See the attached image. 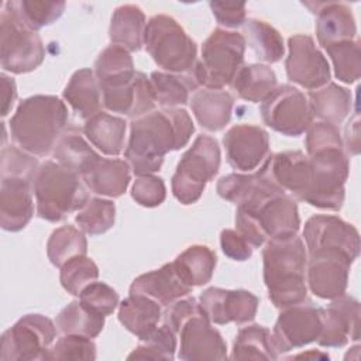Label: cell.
I'll return each mask as SVG.
<instances>
[{
  "label": "cell",
  "instance_id": "obj_8",
  "mask_svg": "<svg viewBox=\"0 0 361 361\" xmlns=\"http://www.w3.org/2000/svg\"><path fill=\"white\" fill-rule=\"evenodd\" d=\"M309 157L307 183L299 200L327 210H340L344 203V183L350 161L344 148H329Z\"/></svg>",
  "mask_w": 361,
  "mask_h": 361
},
{
  "label": "cell",
  "instance_id": "obj_18",
  "mask_svg": "<svg viewBox=\"0 0 361 361\" xmlns=\"http://www.w3.org/2000/svg\"><path fill=\"white\" fill-rule=\"evenodd\" d=\"M307 254L322 250H337L354 261L360 254L358 230L337 216L314 214L303 228Z\"/></svg>",
  "mask_w": 361,
  "mask_h": 361
},
{
  "label": "cell",
  "instance_id": "obj_47",
  "mask_svg": "<svg viewBox=\"0 0 361 361\" xmlns=\"http://www.w3.org/2000/svg\"><path fill=\"white\" fill-rule=\"evenodd\" d=\"M96 358V344L89 337L78 334H63L49 348L45 361H66L83 360L92 361Z\"/></svg>",
  "mask_w": 361,
  "mask_h": 361
},
{
  "label": "cell",
  "instance_id": "obj_43",
  "mask_svg": "<svg viewBox=\"0 0 361 361\" xmlns=\"http://www.w3.org/2000/svg\"><path fill=\"white\" fill-rule=\"evenodd\" d=\"M116 219V206L111 200L102 197H92L86 204L78 210L75 221L79 228L90 235L103 234L110 230Z\"/></svg>",
  "mask_w": 361,
  "mask_h": 361
},
{
  "label": "cell",
  "instance_id": "obj_29",
  "mask_svg": "<svg viewBox=\"0 0 361 361\" xmlns=\"http://www.w3.org/2000/svg\"><path fill=\"white\" fill-rule=\"evenodd\" d=\"M62 96L80 118L89 120L102 111L100 107L103 103L100 86L94 71L89 68H82L71 76Z\"/></svg>",
  "mask_w": 361,
  "mask_h": 361
},
{
  "label": "cell",
  "instance_id": "obj_12",
  "mask_svg": "<svg viewBox=\"0 0 361 361\" xmlns=\"http://www.w3.org/2000/svg\"><path fill=\"white\" fill-rule=\"evenodd\" d=\"M261 116L268 127L288 137L302 135L314 117L309 99L290 85L272 90L261 103Z\"/></svg>",
  "mask_w": 361,
  "mask_h": 361
},
{
  "label": "cell",
  "instance_id": "obj_26",
  "mask_svg": "<svg viewBox=\"0 0 361 361\" xmlns=\"http://www.w3.org/2000/svg\"><path fill=\"white\" fill-rule=\"evenodd\" d=\"M190 292L192 286L182 281L173 267V262L165 264L159 269L137 276L130 286V295H142L151 298L162 307L172 305Z\"/></svg>",
  "mask_w": 361,
  "mask_h": 361
},
{
  "label": "cell",
  "instance_id": "obj_22",
  "mask_svg": "<svg viewBox=\"0 0 361 361\" xmlns=\"http://www.w3.org/2000/svg\"><path fill=\"white\" fill-rule=\"evenodd\" d=\"M360 338V302L341 295L322 307V331L316 340L322 347H343L348 340Z\"/></svg>",
  "mask_w": 361,
  "mask_h": 361
},
{
  "label": "cell",
  "instance_id": "obj_41",
  "mask_svg": "<svg viewBox=\"0 0 361 361\" xmlns=\"http://www.w3.org/2000/svg\"><path fill=\"white\" fill-rule=\"evenodd\" d=\"M94 154L93 148L82 137L80 130L73 127L63 131L54 148L56 162L78 175H80L83 166Z\"/></svg>",
  "mask_w": 361,
  "mask_h": 361
},
{
  "label": "cell",
  "instance_id": "obj_30",
  "mask_svg": "<svg viewBox=\"0 0 361 361\" xmlns=\"http://www.w3.org/2000/svg\"><path fill=\"white\" fill-rule=\"evenodd\" d=\"M145 27V16L138 6H118L113 11L109 28L111 45L121 47L128 52L140 51L144 45Z\"/></svg>",
  "mask_w": 361,
  "mask_h": 361
},
{
  "label": "cell",
  "instance_id": "obj_52",
  "mask_svg": "<svg viewBox=\"0 0 361 361\" xmlns=\"http://www.w3.org/2000/svg\"><path fill=\"white\" fill-rule=\"evenodd\" d=\"M213 16L219 25L226 28H237L245 23V3H224L210 1L209 3Z\"/></svg>",
  "mask_w": 361,
  "mask_h": 361
},
{
  "label": "cell",
  "instance_id": "obj_25",
  "mask_svg": "<svg viewBox=\"0 0 361 361\" xmlns=\"http://www.w3.org/2000/svg\"><path fill=\"white\" fill-rule=\"evenodd\" d=\"M303 4L317 16L316 35L323 48L341 41L355 39L357 25L353 11L347 4L337 1H305Z\"/></svg>",
  "mask_w": 361,
  "mask_h": 361
},
{
  "label": "cell",
  "instance_id": "obj_7",
  "mask_svg": "<svg viewBox=\"0 0 361 361\" xmlns=\"http://www.w3.org/2000/svg\"><path fill=\"white\" fill-rule=\"evenodd\" d=\"M245 38L237 31L216 28L202 45V58L193 69L199 86L223 89L231 85L243 66Z\"/></svg>",
  "mask_w": 361,
  "mask_h": 361
},
{
  "label": "cell",
  "instance_id": "obj_40",
  "mask_svg": "<svg viewBox=\"0 0 361 361\" xmlns=\"http://www.w3.org/2000/svg\"><path fill=\"white\" fill-rule=\"evenodd\" d=\"M87 241L80 228L65 224L52 231L47 243V254L52 265L61 268L69 259L86 255Z\"/></svg>",
  "mask_w": 361,
  "mask_h": 361
},
{
  "label": "cell",
  "instance_id": "obj_48",
  "mask_svg": "<svg viewBox=\"0 0 361 361\" xmlns=\"http://www.w3.org/2000/svg\"><path fill=\"white\" fill-rule=\"evenodd\" d=\"M39 165L38 161L20 147L8 145L1 148L0 155V173L1 178H24L28 180L35 179Z\"/></svg>",
  "mask_w": 361,
  "mask_h": 361
},
{
  "label": "cell",
  "instance_id": "obj_53",
  "mask_svg": "<svg viewBox=\"0 0 361 361\" xmlns=\"http://www.w3.org/2000/svg\"><path fill=\"white\" fill-rule=\"evenodd\" d=\"M220 245L223 252L234 261H245L252 255L251 244L237 231L224 228L220 233Z\"/></svg>",
  "mask_w": 361,
  "mask_h": 361
},
{
  "label": "cell",
  "instance_id": "obj_24",
  "mask_svg": "<svg viewBox=\"0 0 361 361\" xmlns=\"http://www.w3.org/2000/svg\"><path fill=\"white\" fill-rule=\"evenodd\" d=\"M130 165L124 159H109L94 154L83 166L80 178L93 193L120 197L130 183Z\"/></svg>",
  "mask_w": 361,
  "mask_h": 361
},
{
  "label": "cell",
  "instance_id": "obj_36",
  "mask_svg": "<svg viewBox=\"0 0 361 361\" xmlns=\"http://www.w3.org/2000/svg\"><path fill=\"white\" fill-rule=\"evenodd\" d=\"M231 360H276L279 354L275 348L269 329L251 324L243 327L234 340Z\"/></svg>",
  "mask_w": 361,
  "mask_h": 361
},
{
  "label": "cell",
  "instance_id": "obj_6",
  "mask_svg": "<svg viewBox=\"0 0 361 361\" xmlns=\"http://www.w3.org/2000/svg\"><path fill=\"white\" fill-rule=\"evenodd\" d=\"M144 45L154 62L169 73H192L197 45L171 16L157 14L147 23Z\"/></svg>",
  "mask_w": 361,
  "mask_h": 361
},
{
  "label": "cell",
  "instance_id": "obj_5",
  "mask_svg": "<svg viewBox=\"0 0 361 361\" xmlns=\"http://www.w3.org/2000/svg\"><path fill=\"white\" fill-rule=\"evenodd\" d=\"M299 227L298 204L286 193L274 196L255 207L237 206L235 210V230L252 248L261 247L267 238L293 235Z\"/></svg>",
  "mask_w": 361,
  "mask_h": 361
},
{
  "label": "cell",
  "instance_id": "obj_27",
  "mask_svg": "<svg viewBox=\"0 0 361 361\" xmlns=\"http://www.w3.org/2000/svg\"><path fill=\"white\" fill-rule=\"evenodd\" d=\"M234 97L223 89H202L190 99L197 123L209 131L223 130L231 118Z\"/></svg>",
  "mask_w": 361,
  "mask_h": 361
},
{
  "label": "cell",
  "instance_id": "obj_42",
  "mask_svg": "<svg viewBox=\"0 0 361 361\" xmlns=\"http://www.w3.org/2000/svg\"><path fill=\"white\" fill-rule=\"evenodd\" d=\"M135 72L130 52L117 45L104 48L94 62V75L99 85L133 76Z\"/></svg>",
  "mask_w": 361,
  "mask_h": 361
},
{
  "label": "cell",
  "instance_id": "obj_21",
  "mask_svg": "<svg viewBox=\"0 0 361 361\" xmlns=\"http://www.w3.org/2000/svg\"><path fill=\"white\" fill-rule=\"evenodd\" d=\"M223 145L228 164L244 172L257 169L269 155V135L259 126H233L224 134Z\"/></svg>",
  "mask_w": 361,
  "mask_h": 361
},
{
  "label": "cell",
  "instance_id": "obj_23",
  "mask_svg": "<svg viewBox=\"0 0 361 361\" xmlns=\"http://www.w3.org/2000/svg\"><path fill=\"white\" fill-rule=\"evenodd\" d=\"M34 182L24 178H1L0 226L6 231L23 230L34 216Z\"/></svg>",
  "mask_w": 361,
  "mask_h": 361
},
{
  "label": "cell",
  "instance_id": "obj_3",
  "mask_svg": "<svg viewBox=\"0 0 361 361\" xmlns=\"http://www.w3.org/2000/svg\"><path fill=\"white\" fill-rule=\"evenodd\" d=\"M68 109L51 94H35L24 99L10 118L11 140L31 155H48L66 130Z\"/></svg>",
  "mask_w": 361,
  "mask_h": 361
},
{
  "label": "cell",
  "instance_id": "obj_44",
  "mask_svg": "<svg viewBox=\"0 0 361 361\" xmlns=\"http://www.w3.org/2000/svg\"><path fill=\"white\" fill-rule=\"evenodd\" d=\"M324 49L333 62L334 75L338 80L344 83H354L360 79L361 51L360 41L357 38L329 45Z\"/></svg>",
  "mask_w": 361,
  "mask_h": 361
},
{
  "label": "cell",
  "instance_id": "obj_51",
  "mask_svg": "<svg viewBox=\"0 0 361 361\" xmlns=\"http://www.w3.org/2000/svg\"><path fill=\"white\" fill-rule=\"evenodd\" d=\"M133 199L144 207H157L166 197V188L162 178L155 175L138 176L131 188Z\"/></svg>",
  "mask_w": 361,
  "mask_h": 361
},
{
  "label": "cell",
  "instance_id": "obj_20",
  "mask_svg": "<svg viewBox=\"0 0 361 361\" xmlns=\"http://www.w3.org/2000/svg\"><path fill=\"white\" fill-rule=\"evenodd\" d=\"M200 305L212 323L244 324L251 322L258 310V298L245 289L207 288L202 292Z\"/></svg>",
  "mask_w": 361,
  "mask_h": 361
},
{
  "label": "cell",
  "instance_id": "obj_38",
  "mask_svg": "<svg viewBox=\"0 0 361 361\" xmlns=\"http://www.w3.org/2000/svg\"><path fill=\"white\" fill-rule=\"evenodd\" d=\"M244 34L245 42L248 41L250 48L254 51L258 59L269 63L282 59L285 54L283 39L279 31L271 24L257 18L245 20Z\"/></svg>",
  "mask_w": 361,
  "mask_h": 361
},
{
  "label": "cell",
  "instance_id": "obj_31",
  "mask_svg": "<svg viewBox=\"0 0 361 361\" xmlns=\"http://www.w3.org/2000/svg\"><path fill=\"white\" fill-rule=\"evenodd\" d=\"M127 123L124 118L99 111L83 127V134L104 155L117 157L124 149Z\"/></svg>",
  "mask_w": 361,
  "mask_h": 361
},
{
  "label": "cell",
  "instance_id": "obj_10",
  "mask_svg": "<svg viewBox=\"0 0 361 361\" xmlns=\"http://www.w3.org/2000/svg\"><path fill=\"white\" fill-rule=\"evenodd\" d=\"M56 324L42 314L30 313L7 329L0 341L3 361H45L56 338Z\"/></svg>",
  "mask_w": 361,
  "mask_h": 361
},
{
  "label": "cell",
  "instance_id": "obj_19",
  "mask_svg": "<svg viewBox=\"0 0 361 361\" xmlns=\"http://www.w3.org/2000/svg\"><path fill=\"white\" fill-rule=\"evenodd\" d=\"M216 189L219 196L224 200L247 209L255 207L274 196L285 193L272 178L267 159L255 173H228L221 176Z\"/></svg>",
  "mask_w": 361,
  "mask_h": 361
},
{
  "label": "cell",
  "instance_id": "obj_45",
  "mask_svg": "<svg viewBox=\"0 0 361 361\" xmlns=\"http://www.w3.org/2000/svg\"><path fill=\"white\" fill-rule=\"evenodd\" d=\"M141 343L127 357L128 360H173L176 351V334L165 323L158 326L149 336L140 340Z\"/></svg>",
  "mask_w": 361,
  "mask_h": 361
},
{
  "label": "cell",
  "instance_id": "obj_9",
  "mask_svg": "<svg viewBox=\"0 0 361 361\" xmlns=\"http://www.w3.org/2000/svg\"><path fill=\"white\" fill-rule=\"evenodd\" d=\"M220 147L209 135H197L192 147L182 155L171 179L172 193L182 204H193L219 172Z\"/></svg>",
  "mask_w": 361,
  "mask_h": 361
},
{
  "label": "cell",
  "instance_id": "obj_4",
  "mask_svg": "<svg viewBox=\"0 0 361 361\" xmlns=\"http://www.w3.org/2000/svg\"><path fill=\"white\" fill-rule=\"evenodd\" d=\"M38 217L56 223L80 210L89 200L80 175L54 161L39 165L34 179Z\"/></svg>",
  "mask_w": 361,
  "mask_h": 361
},
{
  "label": "cell",
  "instance_id": "obj_2",
  "mask_svg": "<svg viewBox=\"0 0 361 361\" xmlns=\"http://www.w3.org/2000/svg\"><path fill=\"white\" fill-rule=\"evenodd\" d=\"M264 282L268 298L278 309L306 300L307 251L296 234L269 238L262 250Z\"/></svg>",
  "mask_w": 361,
  "mask_h": 361
},
{
  "label": "cell",
  "instance_id": "obj_54",
  "mask_svg": "<svg viewBox=\"0 0 361 361\" xmlns=\"http://www.w3.org/2000/svg\"><path fill=\"white\" fill-rule=\"evenodd\" d=\"M1 116H7L17 99V89L16 82L13 78L7 76L6 73H1Z\"/></svg>",
  "mask_w": 361,
  "mask_h": 361
},
{
  "label": "cell",
  "instance_id": "obj_34",
  "mask_svg": "<svg viewBox=\"0 0 361 361\" xmlns=\"http://www.w3.org/2000/svg\"><path fill=\"white\" fill-rule=\"evenodd\" d=\"M155 102L164 109H175L189 102L190 92L199 87L192 73H169L154 71L149 76Z\"/></svg>",
  "mask_w": 361,
  "mask_h": 361
},
{
  "label": "cell",
  "instance_id": "obj_33",
  "mask_svg": "<svg viewBox=\"0 0 361 361\" xmlns=\"http://www.w3.org/2000/svg\"><path fill=\"white\" fill-rule=\"evenodd\" d=\"M216 264L217 258L214 251L203 244L188 247L173 261L178 275L192 288L207 283L213 276Z\"/></svg>",
  "mask_w": 361,
  "mask_h": 361
},
{
  "label": "cell",
  "instance_id": "obj_11",
  "mask_svg": "<svg viewBox=\"0 0 361 361\" xmlns=\"http://www.w3.org/2000/svg\"><path fill=\"white\" fill-rule=\"evenodd\" d=\"M45 58L41 37L20 24L7 10L0 14V62L11 73H27L37 69Z\"/></svg>",
  "mask_w": 361,
  "mask_h": 361
},
{
  "label": "cell",
  "instance_id": "obj_39",
  "mask_svg": "<svg viewBox=\"0 0 361 361\" xmlns=\"http://www.w3.org/2000/svg\"><path fill=\"white\" fill-rule=\"evenodd\" d=\"M55 324L62 334H78L94 338L104 327V316L87 309L80 300H73L58 313Z\"/></svg>",
  "mask_w": 361,
  "mask_h": 361
},
{
  "label": "cell",
  "instance_id": "obj_1",
  "mask_svg": "<svg viewBox=\"0 0 361 361\" xmlns=\"http://www.w3.org/2000/svg\"><path fill=\"white\" fill-rule=\"evenodd\" d=\"M193 131L195 126L186 110H152L131 121L126 159L137 176L152 175L161 169L168 152L189 142Z\"/></svg>",
  "mask_w": 361,
  "mask_h": 361
},
{
  "label": "cell",
  "instance_id": "obj_15",
  "mask_svg": "<svg viewBox=\"0 0 361 361\" xmlns=\"http://www.w3.org/2000/svg\"><path fill=\"white\" fill-rule=\"evenodd\" d=\"M353 262L351 257L337 250H322L307 254L306 276L312 293L330 300L344 295Z\"/></svg>",
  "mask_w": 361,
  "mask_h": 361
},
{
  "label": "cell",
  "instance_id": "obj_35",
  "mask_svg": "<svg viewBox=\"0 0 361 361\" xmlns=\"http://www.w3.org/2000/svg\"><path fill=\"white\" fill-rule=\"evenodd\" d=\"M233 87L240 99L262 103L276 87V75L262 63L243 65L233 80Z\"/></svg>",
  "mask_w": 361,
  "mask_h": 361
},
{
  "label": "cell",
  "instance_id": "obj_46",
  "mask_svg": "<svg viewBox=\"0 0 361 361\" xmlns=\"http://www.w3.org/2000/svg\"><path fill=\"white\" fill-rule=\"evenodd\" d=\"M97 278L99 268L94 261L86 255L75 257L61 267V285L68 293L73 296H79L83 288L94 282Z\"/></svg>",
  "mask_w": 361,
  "mask_h": 361
},
{
  "label": "cell",
  "instance_id": "obj_28",
  "mask_svg": "<svg viewBox=\"0 0 361 361\" xmlns=\"http://www.w3.org/2000/svg\"><path fill=\"white\" fill-rule=\"evenodd\" d=\"M162 319V306L151 298L130 295L118 305L120 323L138 340L149 336Z\"/></svg>",
  "mask_w": 361,
  "mask_h": 361
},
{
  "label": "cell",
  "instance_id": "obj_50",
  "mask_svg": "<svg viewBox=\"0 0 361 361\" xmlns=\"http://www.w3.org/2000/svg\"><path fill=\"white\" fill-rule=\"evenodd\" d=\"M329 148H344L338 127L326 121L312 123L306 130L307 155Z\"/></svg>",
  "mask_w": 361,
  "mask_h": 361
},
{
  "label": "cell",
  "instance_id": "obj_14",
  "mask_svg": "<svg viewBox=\"0 0 361 361\" xmlns=\"http://www.w3.org/2000/svg\"><path fill=\"white\" fill-rule=\"evenodd\" d=\"M288 49L285 69L290 82L310 92L330 82V65L310 35L289 37Z\"/></svg>",
  "mask_w": 361,
  "mask_h": 361
},
{
  "label": "cell",
  "instance_id": "obj_13",
  "mask_svg": "<svg viewBox=\"0 0 361 361\" xmlns=\"http://www.w3.org/2000/svg\"><path fill=\"white\" fill-rule=\"evenodd\" d=\"M322 331V307L300 302L282 309L272 330L278 354L300 348L316 341Z\"/></svg>",
  "mask_w": 361,
  "mask_h": 361
},
{
  "label": "cell",
  "instance_id": "obj_49",
  "mask_svg": "<svg viewBox=\"0 0 361 361\" xmlns=\"http://www.w3.org/2000/svg\"><path fill=\"white\" fill-rule=\"evenodd\" d=\"M79 300L87 309L102 314H111L118 306V293L104 282H92L79 293Z\"/></svg>",
  "mask_w": 361,
  "mask_h": 361
},
{
  "label": "cell",
  "instance_id": "obj_16",
  "mask_svg": "<svg viewBox=\"0 0 361 361\" xmlns=\"http://www.w3.org/2000/svg\"><path fill=\"white\" fill-rule=\"evenodd\" d=\"M179 358L185 361H212L227 358V344L212 326L203 307L179 326Z\"/></svg>",
  "mask_w": 361,
  "mask_h": 361
},
{
  "label": "cell",
  "instance_id": "obj_32",
  "mask_svg": "<svg viewBox=\"0 0 361 361\" xmlns=\"http://www.w3.org/2000/svg\"><path fill=\"white\" fill-rule=\"evenodd\" d=\"M309 103L316 117L338 126L351 111L353 96L348 89L329 82L320 89L309 92Z\"/></svg>",
  "mask_w": 361,
  "mask_h": 361
},
{
  "label": "cell",
  "instance_id": "obj_37",
  "mask_svg": "<svg viewBox=\"0 0 361 361\" xmlns=\"http://www.w3.org/2000/svg\"><path fill=\"white\" fill-rule=\"evenodd\" d=\"M65 1H37V0H13L4 3L7 10L20 24L31 31H38L45 25L55 23L65 10Z\"/></svg>",
  "mask_w": 361,
  "mask_h": 361
},
{
  "label": "cell",
  "instance_id": "obj_17",
  "mask_svg": "<svg viewBox=\"0 0 361 361\" xmlns=\"http://www.w3.org/2000/svg\"><path fill=\"white\" fill-rule=\"evenodd\" d=\"M103 106L113 113H120L128 118H138L152 111L155 96L149 82L142 72L133 76L99 85Z\"/></svg>",
  "mask_w": 361,
  "mask_h": 361
}]
</instances>
